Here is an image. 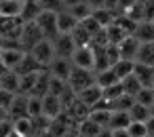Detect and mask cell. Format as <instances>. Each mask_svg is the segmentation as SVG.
Segmentation results:
<instances>
[{
	"label": "cell",
	"mask_w": 154,
	"mask_h": 137,
	"mask_svg": "<svg viewBox=\"0 0 154 137\" xmlns=\"http://www.w3.org/2000/svg\"><path fill=\"white\" fill-rule=\"evenodd\" d=\"M9 137H21V135H19V133H17V131H13V133H11V135H9Z\"/></svg>",
	"instance_id": "obj_51"
},
{
	"label": "cell",
	"mask_w": 154,
	"mask_h": 137,
	"mask_svg": "<svg viewBox=\"0 0 154 137\" xmlns=\"http://www.w3.org/2000/svg\"><path fill=\"white\" fill-rule=\"evenodd\" d=\"M139 47H141V42H139L135 36H127V38L118 44L120 57L127 59V61H135V59H137V53H139Z\"/></svg>",
	"instance_id": "obj_10"
},
{
	"label": "cell",
	"mask_w": 154,
	"mask_h": 137,
	"mask_svg": "<svg viewBox=\"0 0 154 137\" xmlns=\"http://www.w3.org/2000/svg\"><path fill=\"white\" fill-rule=\"evenodd\" d=\"M135 78L141 82V87L146 89H152V82H154V68L150 65H143V63H135V70H133Z\"/></svg>",
	"instance_id": "obj_16"
},
{
	"label": "cell",
	"mask_w": 154,
	"mask_h": 137,
	"mask_svg": "<svg viewBox=\"0 0 154 137\" xmlns=\"http://www.w3.org/2000/svg\"><path fill=\"white\" fill-rule=\"evenodd\" d=\"M120 84H122V89H125V95H131V97H137V93H139L141 89H146V87H141V82L135 78V74H131L129 78H125Z\"/></svg>",
	"instance_id": "obj_31"
},
{
	"label": "cell",
	"mask_w": 154,
	"mask_h": 137,
	"mask_svg": "<svg viewBox=\"0 0 154 137\" xmlns=\"http://www.w3.org/2000/svg\"><path fill=\"white\" fill-rule=\"evenodd\" d=\"M146 126H148V137H154V116L146 122Z\"/></svg>",
	"instance_id": "obj_44"
},
{
	"label": "cell",
	"mask_w": 154,
	"mask_h": 137,
	"mask_svg": "<svg viewBox=\"0 0 154 137\" xmlns=\"http://www.w3.org/2000/svg\"><path fill=\"white\" fill-rule=\"evenodd\" d=\"M114 72H116V76H118V80L122 82L125 78H129L131 74H133V70H135V61H127V59H120L114 68H112Z\"/></svg>",
	"instance_id": "obj_28"
},
{
	"label": "cell",
	"mask_w": 154,
	"mask_h": 137,
	"mask_svg": "<svg viewBox=\"0 0 154 137\" xmlns=\"http://www.w3.org/2000/svg\"><path fill=\"white\" fill-rule=\"evenodd\" d=\"M139 2V0H120L118 2V15H125L129 9H133L135 5Z\"/></svg>",
	"instance_id": "obj_42"
},
{
	"label": "cell",
	"mask_w": 154,
	"mask_h": 137,
	"mask_svg": "<svg viewBox=\"0 0 154 137\" xmlns=\"http://www.w3.org/2000/svg\"><path fill=\"white\" fill-rule=\"evenodd\" d=\"M42 114L47 116V118H57L59 114H63V105H61V101H59V97H55V95H47V97H42Z\"/></svg>",
	"instance_id": "obj_13"
},
{
	"label": "cell",
	"mask_w": 154,
	"mask_h": 137,
	"mask_svg": "<svg viewBox=\"0 0 154 137\" xmlns=\"http://www.w3.org/2000/svg\"><path fill=\"white\" fill-rule=\"evenodd\" d=\"M13 126H15V131H17L21 137H30V135H34L32 118H19V120H15V122H13Z\"/></svg>",
	"instance_id": "obj_34"
},
{
	"label": "cell",
	"mask_w": 154,
	"mask_h": 137,
	"mask_svg": "<svg viewBox=\"0 0 154 137\" xmlns=\"http://www.w3.org/2000/svg\"><path fill=\"white\" fill-rule=\"evenodd\" d=\"M78 135H80V133H78V129H70L63 137H78Z\"/></svg>",
	"instance_id": "obj_48"
},
{
	"label": "cell",
	"mask_w": 154,
	"mask_h": 137,
	"mask_svg": "<svg viewBox=\"0 0 154 137\" xmlns=\"http://www.w3.org/2000/svg\"><path fill=\"white\" fill-rule=\"evenodd\" d=\"M68 84H70V89H72L76 95H80L82 91H87V89H91V87L97 84V74H95V70L74 68V70H72V76H70V80H68Z\"/></svg>",
	"instance_id": "obj_1"
},
{
	"label": "cell",
	"mask_w": 154,
	"mask_h": 137,
	"mask_svg": "<svg viewBox=\"0 0 154 137\" xmlns=\"http://www.w3.org/2000/svg\"><path fill=\"white\" fill-rule=\"evenodd\" d=\"M38 2H40L42 11H51V13H61L66 9L63 0H38Z\"/></svg>",
	"instance_id": "obj_37"
},
{
	"label": "cell",
	"mask_w": 154,
	"mask_h": 137,
	"mask_svg": "<svg viewBox=\"0 0 154 137\" xmlns=\"http://www.w3.org/2000/svg\"><path fill=\"white\" fill-rule=\"evenodd\" d=\"M0 91H2V84H0Z\"/></svg>",
	"instance_id": "obj_54"
},
{
	"label": "cell",
	"mask_w": 154,
	"mask_h": 137,
	"mask_svg": "<svg viewBox=\"0 0 154 137\" xmlns=\"http://www.w3.org/2000/svg\"><path fill=\"white\" fill-rule=\"evenodd\" d=\"M118 82H120V80H118V76H116V72H114L112 68L97 74V84H99L101 89H110V87H114V84H118Z\"/></svg>",
	"instance_id": "obj_29"
},
{
	"label": "cell",
	"mask_w": 154,
	"mask_h": 137,
	"mask_svg": "<svg viewBox=\"0 0 154 137\" xmlns=\"http://www.w3.org/2000/svg\"><path fill=\"white\" fill-rule=\"evenodd\" d=\"M38 28L42 30L45 34V40H55L59 38V26H57V13H51V11H45L38 19H36Z\"/></svg>",
	"instance_id": "obj_3"
},
{
	"label": "cell",
	"mask_w": 154,
	"mask_h": 137,
	"mask_svg": "<svg viewBox=\"0 0 154 137\" xmlns=\"http://www.w3.org/2000/svg\"><path fill=\"white\" fill-rule=\"evenodd\" d=\"M106 34H108V42H110V44H116V47L129 36V34H127L122 28H118L116 23H112L110 28H106Z\"/></svg>",
	"instance_id": "obj_30"
},
{
	"label": "cell",
	"mask_w": 154,
	"mask_h": 137,
	"mask_svg": "<svg viewBox=\"0 0 154 137\" xmlns=\"http://www.w3.org/2000/svg\"><path fill=\"white\" fill-rule=\"evenodd\" d=\"M53 47H55V55L61 59H72V55L76 53V42L72 34H59V38L53 40Z\"/></svg>",
	"instance_id": "obj_6"
},
{
	"label": "cell",
	"mask_w": 154,
	"mask_h": 137,
	"mask_svg": "<svg viewBox=\"0 0 154 137\" xmlns=\"http://www.w3.org/2000/svg\"><path fill=\"white\" fill-rule=\"evenodd\" d=\"M93 17L99 21V26L106 30V28H110L114 21H116V17H118V13L116 11H110V9H106V7H101V9H95L93 11Z\"/></svg>",
	"instance_id": "obj_20"
},
{
	"label": "cell",
	"mask_w": 154,
	"mask_h": 137,
	"mask_svg": "<svg viewBox=\"0 0 154 137\" xmlns=\"http://www.w3.org/2000/svg\"><path fill=\"white\" fill-rule=\"evenodd\" d=\"M13 131H15L13 120H7V122H2V124H0V137H9Z\"/></svg>",
	"instance_id": "obj_43"
},
{
	"label": "cell",
	"mask_w": 154,
	"mask_h": 137,
	"mask_svg": "<svg viewBox=\"0 0 154 137\" xmlns=\"http://www.w3.org/2000/svg\"><path fill=\"white\" fill-rule=\"evenodd\" d=\"M141 2H146V0H141Z\"/></svg>",
	"instance_id": "obj_56"
},
{
	"label": "cell",
	"mask_w": 154,
	"mask_h": 137,
	"mask_svg": "<svg viewBox=\"0 0 154 137\" xmlns=\"http://www.w3.org/2000/svg\"><path fill=\"white\" fill-rule=\"evenodd\" d=\"M23 0H0V15L5 17H21Z\"/></svg>",
	"instance_id": "obj_18"
},
{
	"label": "cell",
	"mask_w": 154,
	"mask_h": 137,
	"mask_svg": "<svg viewBox=\"0 0 154 137\" xmlns=\"http://www.w3.org/2000/svg\"><path fill=\"white\" fill-rule=\"evenodd\" d=\"M78 137H82V135H78Z\"/></svg>",
	"instance_id": "obj_57"
},
{
	"label": "cell",
	"mask_w": 154,
	"mask_h": 137,
	"mask_svg": "<svg viewBox=\"0 0 154 137\" xmlns=\"http://www.w3.org/2000/svg\"><path fill=\"white\" fill-rule=\"evenodd\" d=\"M80 26H82V28H85V30H87L91 36H95V34H99V32L103 30V28L99 26V21H97L93 15H91V17H87L85 21H80Z\"/></svg>",
	"instance_id": "obj_39"
},
{
	"label": "cell",
	"mask_w": 154,
	"mask_h": 137,
	"mask_svg": "<svg viewBox=\"0 0 154 137\" xmlns=\"http://www.w3.org/2000/svg\"><path fill=\"white\" fill-rule=\"evenodd\" d=\"M7 72H9V70H7V68H5V65H2V61H0V78H2V76H5V74H7Z\"/></svg>",
	"instance_id": "obj_49"
},
{
	"label": "cell",
	"mask_w": 154,
	"mask_h": 137,
	"mask_svg": "<svg viewBox=\"0 0 154 137\" xmlns=\"http://www.w3.org/2000/svg\"><path fill=\"white\" fill-rule=\"evenodd\" d=\"M141 44H148V42H154V21H139L137 23V30L133 34Z\"/></svg>",
	"instance_id": "obj_17"
},
{
	"label": "cell",
	"mask_w": 154,
	"mask_h": 137,
	"mask_svg": "<svg viewBox=\"0 0 154 137\" xmlns=\"http://www.w3.org/2000/svg\"><path fill=\"white\" fill-rule=\"evenodd\" d=\"M152 89H154V82H152Z\"/></svg>",
	"instance_id": "obj_55"
},
{
	"label": "cell",
	"mask_w": 154,
	"mask_h": 137,
	"mask_svg": "<svg viewBox=\"0 0 154 137\" xmlns=\"http://www.w3.org/2000/svg\"><path fill=\"white\" fill-rule=\"evenodd\" d=\"M131 120L133 122H148L150 118H152V112H150V108H146V105H141V103H137L135 101V105L131 108Z\"/></svg>",
	"instance_id": "obj_26"
},
{
	"label": "cell",
	"mask_w": 154,
	"mask_h": 137,
	"mask_svg": "<svg viewBox=\"0 0 154 137\" xmlns=\"http://www.w3.org/2000/svg\"><path fill=\"white\" fill-rule=\"evenodd\" d=\"M78 19L68 11V9H63L61 13H57V26H59V34H72L76 28H78Z\"/></svg>",
	"instance_id": "obj_12"
},
{
	"label": "cell",
	"mask_w": 154,
	"mask_h": 137,
	"mask_svg": "<svg viewBox=\"0 0 154 137\" xmlns=\"http://www.w3.org/2000/svg\"><path fill=\"white\" fill-rule=\"evenodd\" d=\"M91 112H93V110H91L87 103H82L80 99H76V101H74V103H72V105L66 110V114L70 116V120H72L76 126H78L80 122H85V120L91 116Z\"/></svg>",
	"instance_id": "obj_9"
},
{
	"label": "cell",
	"mask_w": 154,
	"mask_h": 137,
	"mask_svg": "<svg viewBox=\"0 0 154 137\" xmlns=\"http://www.w3.org/2000/svg\"><path fill=\"white\" fill-rule=\"evenodd\" d=\"M7 120H11V118H9V110L0 108V124H2V122H7Z\"/></svg>",
	"instance_id": "obj_45"
},
{
	"label": "cell",
	"mask_w": 154,
	"mask_h": 137,
	"mask_svg": "<svg viewBox=\"0 0 154 137\" xmlns=\"http://www.w3.org/2000/svg\"><path fill=\"white\" fill-rule=\"evenodd\" d=\"M131 137H148V126L146 122H131V126L127 129Z\"/></svg>",
	"instance_id": "obj_40"
},
{
	"label": "cell",
	"mask_w": 154,
	"mask_h": 137,
	"mask_svg": "<svg viewBox=\"0 0 154 137\" xmlns=\"http://www.w3.org/2000/svg\"><path fill=\"white\" fill-rule=\"evenodd\" d=\"M91 120H95L101 129H110L112 112H110V110H93V112H91Z\"/></svg>",
	"instance_id": "obj_33"
},
{
	"label": "cell",
	"mask_w": 154,
	"mask_h": 137,
	"mask_svg": "<svg viewBox=\"0 0 154 137\" xmlns=\"http://www.w3.org/2000/svg\"><path fill=\"white\" fill-rule=\"evenodd\" d=\"M114 137H131V135L127 129H122V131H114Z\"/></svg>",
	"instance_id": "obj_47"
},
{
	"label": "cell",
	"mask_w": 154,
	"mask_h": 137,
	"mask_svg": "<svg viewBox=\"0 0 154 137\" xmlns=\"http://www.w3.org/2000/svg\"><path fill=\"white\" fill-rule=\"evenodd\" d=\"M101 131H103V129H101L95 120H91V116H89L85 122H80V124H78V133H80L82 137H97Z\"/></svg>",
	"instance_id": "obj_24"
},
{
	"label": "cell",
	"mask_w": 154,
	"mask_h": 137,
	"mask_svg": "<svg viewBox=\"0 0 154 137\" xmlns=\"http://www.w3.org/2000/svg\"><path fill=\"white\" fill-rule=\"evenodd\" d=\"M135 101L141 103V105H146V108H152V105H154V89H141V91L137 93Z\"/></svg>",
	"instance_id": "obj_36"
},
{
	"label": "cell",
	"mask_w": 154,
	"mask_h": 137,
	"mask_svg": "<svg viewBox=\"0 0 154 137\" xmlns=\"http://www.w3.org/2000/svg\"><path fill=\"white\" fill-rule=\"evenodd\" d=\"M15 97L17 95H13V93H9V91H0V108H5V110H9L11 105H13V101H15Z\"/></svg>",
	"instance_id": "obj_41"
},
{
	"label": "cell",
	"mask_w": 154,
	"mask_h": 137,
	"mask_svg": "<svg viewBox=\"0 0 154 137\" xmlns=\"http://www.w3.org/2000/svg\"><path fill=\"white\" fill-rule=\"evenodd\" d=\"M9 118L15 122L19 118H30V112H28V95H17L13 105L9 108Z\"/></svg>",
	"instance_id": "obj_11"
},
{
	"label": "cell",
	"mask_w": 154,
	"mask_h": 137,
	"mask_svg": "<svg viewBox=\"0 0 154 137\" xmlns=\"http://www.w3.org/2000/svg\"><path fill=\"white\" fill-rule=\"evenodd\" d=\"M42 70H45V68H42V65H40V63H38L30 53H28V55H26V59L21 61V65H19L15 72H17L19 76H26V74H38V72H42Z\"/></svg>",
	"instance_id": "obj_21"
},
{
	"label": "cell",
	"mask_w": 154,
	"mask_h": 137,
	"mask_svg": "<svg viewBox=\"0 0 154 137\" xmlns=\"http://www.w3.org/2000/svg\"><path fill=\"white\" fill-rule=\"evenodd\" d=\"M45 11H42V7H40V2L38 0H23V11H21V19L26 21V23H30V21H36L40 15H42Z\"/></svg>",
	"instance_id": "obj_14"
},
{
	"label": "cell",
	"mask_w": 154,
	"mask_h": 137,
	"mask_svg": "<svg viewBox=\"0 0 154 137\" xmlns=\"http://www.w3.org/2000/svg\"><path fill=\"white\" fill-rule=\"evenodd\" d=\"M30 55H32L45 70H49V65H51V63L55 61V57H57V55H55V47H53L51 40H42L40 44H36V47L30 51Z\"/></svg>",
	"instance_id": "obj_4"
},
{
	"label": "cell",
	"mask_w": 154,
	"mask_h": 137,
	"mask_svg": "<svg viewBox=\"0 0 154 137\" xmlns=\"http://www.w3.org/2000/svg\"><path fill=\"white\" fill-rule=\"evenodd\" d=\"M72 38H74V42H76V49H80V47H91V42H93V36L78 23V28L72 32Z\"/></svg>",
	"instance_id": "obj_27"
},
{
	"label": "cell",
	"mask_w": 154,
	"mask_h": 137,
	"mask_svg": "<svg viewBox=\"0 0 154 137\" xmlns=\"http://www.w3.org/2000/svg\"><path fill=\"white\" fill-rule=\"evenodd\" d=\"M135 63H143V65L154 68V42H148V44H141L139 47V53H137Z\"/></svg>",
	"instance_id": "obj_23"
},
{
	"label": "cell",
	"mask_w": 154,
	"mask_h": 137,
	"mask_svg": "<svg viewBox=\"0 0 154 137\" xmlns=\"http://www.w3.org/2000/svg\"><path fill=\"white\" fill-rule=\"evenodd\" d=\"M42 40H45V34H42V30L38 28L36 21H30V23L23 26L21 36H19V47H21L26 53H30V51H32L36 44H40Z\"/></svg>",
	"instance_id": "obj_2"
},
{
	"label": "cell",
	"mask_w": 154,
	"mask_h": 137,
	"mask_svg": "<svg viewBox=\"0 0 154 137\" xmlns=\"http://www.w3.org/2000/svg\"><path fill=\"white\" fill-rule=\"evenodd\" d=\"M30 137H45V135H30Z\"/></svg>",
	"instance_id": "obj_52"
},
{
	"label": "cell",
	"mask_w": 154,
	"mask_h": 137,
	"mask_svg": "<svg viewBox=\"0 0 154 137\" xmlns=\"http://www.w3.org/2000/svg\"><path fill=\"white\" fill-rule=\"evenodd\" d=\"M40 74V72H38ZM38 74H26L21 76V84H19V95H32L34 87H36V80H38Z\"/></svg>",
	"instance_id": "obj_32"
},
{
	"label": "cell",
	"mask_w": 154,
	"mask_h": 137,
	"mask_svg": "<svg viewBox=\"0 0 154 137\" xmlns=\"http://www.w3.org/2000/svg\"><path fill=\"white\" fill-rule=\"evenodd\" d=\"M150 112H152V116H154V105H152V108H150Z\"/></svg>",
	"instance_id": "obj_53"
},
{
	"label": "cell",
	"mask_w": 154,
	"mask_h": 137,
	"mask_svg": "<svg viewBox=\"0 0 154 137\" xmlns=\"http://www.w3.org/2000/svg\"><path fill=\"white\" fill-rule=\"evenodd\" d=\"M122 95H125V89H122L120 82L114 84V87H110V89H103V99H106V101H116V99L122 97Z\"/></svg>",
	"instance_id": "obj_38"
},
{
	"label": "cell",
	"mask_w": 154,
	"mask_h": 137,
	"mask_svg": "<svg viewBox=\"0 0 154 137\" xmlns=\"http://www.w3.org/2000/svg\"><path fill=\"white\" fill-rule=\"evenodd\" d=\"M28 112H30V118L42 116V99L30 95V97H28Z\"/></svg>",
	"instance_id": "obj_35"
},
{
	"label": "cell",
	"mask_w": 154,
	"mask_h": 137,
	"mask_svg": "<svg viewBox=\"0 0 154 137\" xmlns=\"http://www.w3.org/2000/svg\"><path fill=\"white\" fill-rule=\"evenodd\" d=\"M72 70H74L72 59H61V57H55V61L49 65L51 76H53V78H59V80H63V82H68V80H70Z\"/></svg>",
	"instance_id": "obj_8"
},
{
	"label": "cell",
	"mask_w": 154,
	"mask_h": 137,
	"mask_svg": "<svg viewBox=\"0 0 154 137\" xmlns=\"http://www.w3.org/2000/svg\"><path fill=\"white\" fill-rule=\"evenodd\" d=\"M72 63L74 68H82V70H95V53L91 47H80L76 49V53L72 55Z\"/></svg>",
	"instance_id": "obj_7"
},
{
	"label": "cell",
	"mask_w": 154,
	"mask_h": 137,
	"mask_svg": "<svg viewBox=\"0 0 154 137\" xmlns=\"http://www.w3.org/2000/svg\"><path fill=\"white\" fill-rule=\"evenodd\" d=\"M68 11H70L78 21H85L87 17H91V15H93V9L85 2V0H80V2H76V5H72V7H68Z\"/></svg>",
	"instance_id": "obj_25"
},
{
	"label": "cell",
	"mask_w": 154,
	"mask_h": 137,
	"mask_svg": "<svg viewBox=\"0 0 154 137\" xmlns=\"http://www.w3.org/2000/svg\"><path fill=\"white\" fill-rule=\"evenodd\" d=\"M0 84H2L5 91L13 93V95H19V84H21V76L13 70H9L2 78H0Z\"/></svg>",
	"instance_id": "obj_19"
},
{
	"label": "cell",
	"mask_w": 154,
	"mask_h": 137,
	"mask_svg": "<svg viewBox=\"0 0 154 137\" xmlns=\"http://www.w3.org/2000/svg\"><path fill=\"white\" fill-rule=\"evenodd\" d=\"M26 51L21 49V47H5L2 51H0V61H2V65L7 68V70H17L19 65H21V61L26 59Z\"/></svg>",
	"instance_id": "obj_5"
},
{
	"label": "cell",
	"mask_w": 154,
	"mask_h": 137,
	"mask_svg": "<svg viewBox=\"0 0 154 137\" xmlns=\"http://www.w3.org/2000/svg\"><path fill=\"white\" fill-rule=\"evenodd\" d=\"M78 99L82 101V103H87L91 110L103 99V89L99 87V84H95V87H91V89H87V91H82L80 95H78Z\"/></svg>",
	"instance_id": "obj_15"
},
{
	"label": "cell",
	"mask_w": 154,
	"mask_h": 137,
	"mask_svg": "<svg viewBox=\"0 0 154 137\" xmlns=\"http://www.w3.org/2000/svg\"><path fill=\"white\" fill-rule=\"evenodd\" d=\"M97 137H114V131H112V129H103Z\"/></svg>",
	"instance_id": "obj_46"
},
{
	"label": "cell",
	"mask_w": 154,
	"mask_h": 137,
	"mask_svg": "<svg viewBox=\"0 0 154 137\" xmlns=\"http://www.w3.org/2000/svg\"><path fill=\"white\" fill-rule=\"evenodd\" d=\"M2 49H5V38L0 36V51H2Z\"/></svg>",
	"instance_id": "obj_50"
},
{
	"label": "cell",
	"mask_w": 154,
	"mask_h": 137,
	"mask_svg": "<svg viewBox=\"0 0 154 137\" xmlns=\"http://www.w3.org/2000/svg\"><path fill=\"white\" fill-rule=\"evenodd\" d=\"M131 114L129 112H112V122H110V129L112 131H122V129H129L131 126Z\"/></svg>",
	"instance_id": "obj_22"
}]
</instances>
